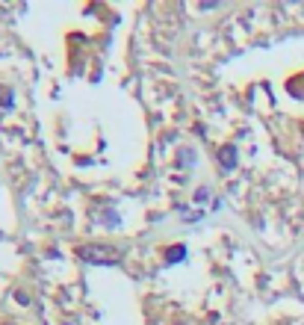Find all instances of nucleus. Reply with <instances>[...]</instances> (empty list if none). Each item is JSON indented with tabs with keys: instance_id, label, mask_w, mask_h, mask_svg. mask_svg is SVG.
Instances as JSON below:
<instances>
[{
	"instance_id": "f257e3e1",
	"label": "nucleus",
	"mask_w": 304,
	"mask_h": 325,
	"mask_svg": "<svg viewBox=\"0 0 304 325\" xmlns=\"http://www.w3.org/2000/svg\"><path fill=\"white\" fill-rule=\"evenodd\" d=\"M77 257L86 260V263H94V266L121 263V252L112 248V245H80V248H77Z\"/></svg>"
},
{
	"instance_id": "7ed1b4c3",
	"label": "nucleus",
	"mask_w": 304,
	"mask_h": 325,
	"mask_svg": "<svg viewBox=\"0 0 304 325\" xmlns=\"http://www.w3.org/2000/svg\"><path fill=\"white\" fill-rule=\"evenodd\" d=\"M165 257H168V263H172V260H183V257H186V248H183V245L168 248V254H165Z\"/></svg>"
},
{
	"instance_id": "f03ea898",
	"label": "nucleus",
	"mask_w": 304,
	"mask_h": 325,
	"mask_svg": "<svg viewBox=\"0 0 304 325\" xmlns=\"http://www.w3.org/2000/svg\"><path fill=\"white\" fill-rule=\"evenodd\" d=\"M219 160H222L224 169H234V163H236V148H234V145L222 148V151H219Z\"/></svg>"
},
{
	"instance_id": "20e7f679",
	"label": "nucleus",
	"mask_w": 304,
	"mask_h": 325,
	"mask_svg": "<svg viewBox=\"0 0 304 325\" xmlns=\"http://www.w3.org/2000/svg\"><path fill=\"white\" fill-rule=\"evenodd\" d=\"M9 104H12V92L0 86V107H9Z\"/></svg>"
}]
</instances>
